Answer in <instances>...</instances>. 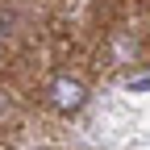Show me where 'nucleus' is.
I'll list each match as a JSON object with an SVG mask.
<instances>
[{
  "mask_svg": "<svg viewBox=\"0 0 150 150\" xmlns=\"http://www.w3.org/2000/svg\"><path fill=\"white\" fill-rule=\"evenodd\" d=\"M46 100L54 108H63V112H79L88 104V88L79 79H71V75H54V79L46 83Z\"/></svg>",
  "mask_w": 150,
  "mask_h": 150,
  "instance_id": "nucleus-1",
  "label": "nucleus"
},
{
  "mask_svg": "<svg viewBox=\"0 0 150 150\" xmlns=\"http://www.w3.org/2000/svg\"><path fill=\"white\" fill-rule=\"evenodd\" d=\"M129 88H134V92H146L150 88V75H146V79H129Z\"/></svg>",
  "mask_w": 150,
  "mask_h": 150,
  "instance_id": "nucleus-2",
  "label": "nucleus"
},
{
  "mask_svg": "<svg viewBox=\"0 0 150 150\" xmlns=\"http://www.w3.org/2000/svg\"><path fill=\"white\" fill-rule=\"evenodd\" d=\"M4 108H8V104H4V96H0V117H4Z\"/></svg>",
  "mask_w": 150,
  "mask_h": 150,
  "instance_id": "nucleus-3",
  "label": "nucleus"
}]
</instances>
